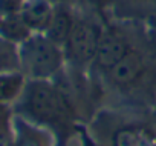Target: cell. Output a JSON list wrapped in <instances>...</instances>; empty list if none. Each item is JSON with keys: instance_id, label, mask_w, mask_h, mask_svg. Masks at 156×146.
Segmentation results:
<instances>
[{"instance_id": "6da1fadb", "label": "cell", "mask_w": 156, "mask_h": 146, "mask_svg": "<svg viewBox=\"0 0 156 146\" xmlns=\"http://www.w3.org/2000/svg\"><path fill=\"white\" fill-rule=\"evenodd\" d=\"M66 95L52 80L26 79L25 88L14 103V114L40 126H58L67 115Z\"/></svg>"}, {"instance_id": "7a4b0ae2", "label": "cell", "mask_w": 156, "mask_h": 146, "mask_svg": "<svg viewBox=\"0 0 156 146\" xmlns=\"http://www.w3.org/2000/svg\"><path fill=\"white\" fill-rule=\"evenodd\" d=\"M20 71L26 79L52 80L63 71L64 51L43 32H34L19 45Z\"/></svg>"}, {"instance_id": "3957f363", "label": "cell", "mask_w": 156, "mask_h": 146, "mask_svg": "<svg viewBox=\"0 0 156 146\" xmlns=\"http://www.w3.org/2000/svg\"><path fill=\"white\" fill-rule=\"evenodd\" d=\"M103 26L86 14H76L73 28L63 46L66 62L76 68H86L94 63Z\"/></svg>"}, {"instance_id": "277c9868", "label": "cell", "mask_w": 156, "mask_h": 146, "mask_svg": "<svg viewBox=\"0 0 156 146\" xmlns=\"http://www.w3.org/2000/svg\"><path fill=\"white\" fill-rule=\"evenodd\" d=\"M132 48L133 45L130 43L129 36L122 29L116 26L103 28L94 65H97L100 69L107 72L118 62H121Z\"/></svg>"}, {"instance_id": "5b68a950", "label": "cell", "mask_w": 156, "mask_h": 146, "mask_svg": "<svg viewBox=\"0 0 156 146\" xmlns=\"http://www.w3.org/2000/svg\"><path fill=\"white\" fill-rule=\"evenodd\" d=\"M147 57L138 48H132L127 55L118 62L112 69L107 71L109 80L118 88H133L136 86L147 72Z\"/></svg>"}, {"instance_id": "8992f818", "label": "cell", "mask_w": 156, "mask_h": 146, "mask_svg": "<svg viewBox=\"0 0 156 146\" xmlns=\"http://www.w3.org/2000/svg\"><path fill=\"white\" fill-rule=\"evenodd\" d=\"M12 146H52V135L48 131V128L35 125L14 114Z\"/></svg>"}, {"instance_id": "52a82bcc", "label": "cell", "mask_w": 156, "mask_h": 146, "mask_svg": "<svg viewBox=\"0 0 156 146\" xmlns=\"http://www.w3.org/2000/svg\"><path fill=\"white\" fill-rule=\"evenodd\" d=\"M55 3L52 0H25L20 9V16L31 28L32 32H46L52 16Z\"/></svg>"}, {"instance_id": "ba28073f", "label": "cell", "mask_w": 156, "mask_h": 146, "mask_svg": "<svg viewBox=\"0 0 156 146\" xmlns=\"http://www.w3.org/2000/svg\"><path fill=\"white\" fill-rule=\"evenodd\" d=\"M75 17H76V14L67 2H57L55 8H54V16H52L51 25L44 34L52 42H55L57 45H60L63 48L72 28H73Z\"/></svg>"}, {"instance_id": "9c48e42d", "label": "cell", "mask_w": 156, "mask_h": 146, "mask_svg": "<svg viewBox=\"0 0 156 146\" xmlns=\"http://www.w3.org/2000/svg\"><path fill=\"white\" fill-rule=\"evenodd\" d=\"M112 11L119 19H142L156 16V0H113Z\"/></svg>"}, {"instance_id": "30bf717a", "label": "cell", "mask_w": 156, "mask_h": 146, "mask_svg": "<svg viewBox=\"0 0 156 146\" xmlns=\"http://www.w3.org/2000/svg\"><path fill=\"white\" fill-rule=\"evenodd\" d=\"M32 34L34 32L26 25V22L23 20L20 13L3 16V20H2V23H0V36H2L3 39H6V40H9L16 45H22Z\"/></svg>"}, {"instance_id": "8fae6325", "label": "cell", "mask_w": 156, "mask_h": 146, "mask_svg": "<svg viewBox=\"0 0 156 146\" xmlns=\"http://www.w3.org/2000/svg\"><path fill=\"white\" fill-rule=\"evenodd\" d=\"M26 83L23 72L0 74V105H14Z\"/></svg>"}, {"instance_id": "7c38bea8", "label": "cell", "mask_w": 156, "mask_h": 146, "mask_svg": "<svg viewBox=\"0 0 156 146\" xmlns=\"http://www.w3.org/2000/svg\"><path fill=\"white\" fill-rule=\"evenodd\" d=\"M6 72H22L19 45L0 36V74Z\"/></svg>"}, {"instance_id": "4fadbf2b", "label": "cell", "mask_w": 156, "mask_h": 146, "mask_svg": "<svg viewBox=\"0 0 156 146\" xmlns=\"http://www.w3.org/2000/svg\"><path fill=\"white\" fill-rule=\"evenodd\" d=\"M14 143V111L9 105H0V146Z\"/></svg>"}, {"instance_id": "5bb4252c", "label": "cell", "mask_w": 156, "mask_h": 146, "mask_svg": "<svg viewBox=\"0 0 156 146\" xmlns=\"http://www.w3.org/2000/svg\"><path fill=\"white\" fill-rule=\"evenodd\" d=\"M84 9H89L90 13H98L103 14L107 9H112L113 6V0H78Z\"/></svg>"}, {"instance_id": "9a60e30c", "label": "cell", "mask_w": 156, "mask_h": 146, "mask_svg": "<svg viewBox=\"0 0 156 146\" xmlns=\"http://www.w3.org/2000/svg\"><path fill=\"white\" fill-rule=\"evenodd\" d=\"M145 37L150 51H153L156 57V16H151L145 20Z\"/></svg>"}, {"instance_id": "2e32d148", "label": "cell", "mask_w": 156, "mask_h": 146, "mask_svg": "<svg viewBox=\"0 0 156 146\" xmlns=\"http://www.w3.org/2000/svg\"><path fill=\"white\" fill-rule=\"evenodd\" d=\"M25 0H0V14L9 16L20 13Z\"/></svg>"}, {"instance_id": "e0dca14e", "label": "cell", "mask_w": 156, "mask_h": 146, "mask_svg": "<svg viewBox=\"0 0 156 146\" xmlns=\"http://www.w3.org/2000/svg\"><path fill=\"white\" fill-rule=\"evenodd\" d=\"M2 20H3V16H2V14H0V23H2Z\"/></svg>"}]
</instances>
